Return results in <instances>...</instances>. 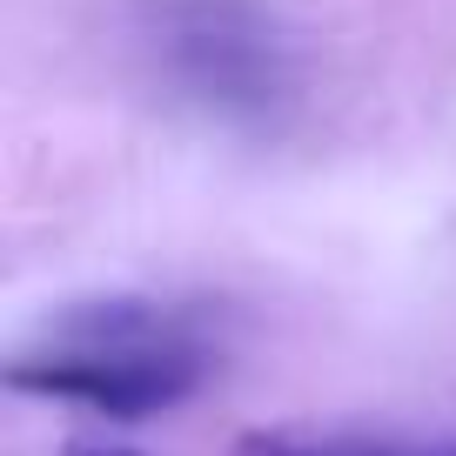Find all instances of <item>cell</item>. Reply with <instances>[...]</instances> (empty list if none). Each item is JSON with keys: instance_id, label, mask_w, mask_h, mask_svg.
I'll return each instance as SVG.
<instances>
[{"instance_id": "obj_3", "label": "cell", "mask_w": 456, "mask_h": 456, "mask_svg": "<svg viewBox=\"0 0 456 456\" xmlns=\"http://www.w3.org/2000/svg\"><path fill=\"white\" fill-rule=\"evenodd\" d=\"M74 456H134V450H108V443H87V450H74Z\"/></svg>"}, {"instance_id": "obj_1", "label": "cell", "mask_w": 456, "mask_h": 456, "mask_svg": "<svg viewBox=\"0 0 456 456\" xmlns=\"http://www.w3.org/2000/svg\"><path fill=\"white\" fill-rule=\"evenodd\" d=\"M215 362L222 349L208 315L155 296H101L61 309L28 349H14L7 389L142 423V416L182 410L215 376Z\"/></svg>"}, {"instance_id": "obj_2", "label": "cell", "mask_w": 456, "mask_h": 456, "mask_svg": "<svg viewBox=\"0 0 456 456\" xmlns=\"http://www.w3.org/2000/svg\"><path fill=\"white\" fill-rule=\"evenodd\" d=\"M235 456H456V423H269Z\"/></svg>"}]
</instances>
